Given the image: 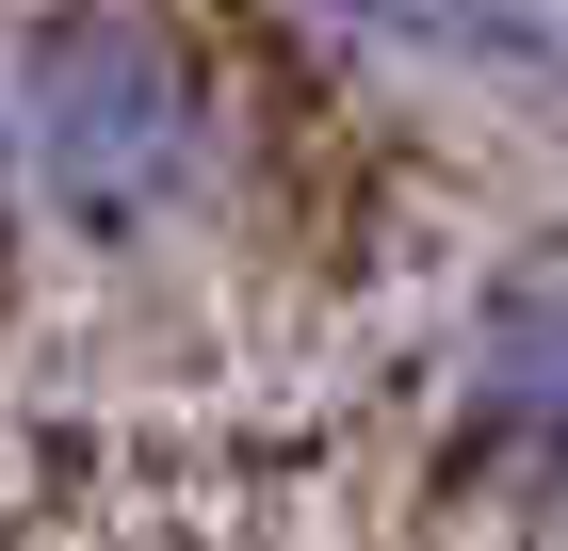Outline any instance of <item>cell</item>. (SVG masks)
Instances as JSON below:
<instances>
[{
  "mask_svg": "<svg viewBox=\"0 0 568 551\" xmlns=\"http://www.w3.org/2000/svg\"><path fill=\"white\" fill-rule=\"evenodd\" d=\"M17 178L49 195V227L82 244H146L212 195V82L146 0H65L17 49Z\"/></svg>",
  "mask_w": 568,
  "mask_h": 551,
  "instance_id": "obj_1",
  "label": "cell"
},
{
  "mask_svg": "<svg viewBox=\"0 0 568 551\" xmlns=\"http://www.w3.org/2000/svg\"><path fill=\"white\" fill-rule=\"evenodd\" d=\"M325 33H374L406 65H471V82H568V33L552 0H293Z\"/></svg>",
  "mask_w": 568,
  "mask_h": 551,
  "instance_id": "obj_2",
  "label": "cell"
},
{
  "mask_svg": "<svg viewBox=\"0 0 568 551\" xmlns=\"http://www.w3.org/2000/svg\"><path fill=\"white\" fill-rule=\"evenodd\" d=\"M471 406L504 438H536V455H568V293H504V308H487Z\"/></svg>",
  "mask_w": 568,
  "mask_h": 551,
  "instance_id": "obj_3",
  "label": "cell"
}]
</instances>
